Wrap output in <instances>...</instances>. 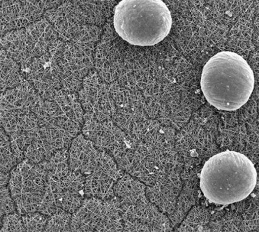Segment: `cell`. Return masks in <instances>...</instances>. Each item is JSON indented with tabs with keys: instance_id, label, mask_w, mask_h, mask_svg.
Here are the masks:
<instances>
[{
	"instance_id": "484cf974",
	"label": "cell",
	"mask_w": 259,
	"mask_h": 232,
	"mask_svg": "<svg viewBox=\"0 0 259 232\" xmlns=\"http://www.w3.org/2000/svg\"><path fill=\"white\" fill-rule=\"evenodd\" d=\"M46 192H47V193H51V192H52V187H51V186H49L48 188H47V189H46Z\"/></svg>"
},
{
	"instance_id": "4fadbf2b",
	"label": "cell",
	"mask_w": 259,
	"mask_h": 232,
	"mask_svg": "<svg viewBox=\"0 0 259 232\" xmlns=\"http://www.w3.org/2000/svg\"><path fill=\"white\" fill-rule=\"evenodd\" d=\"M57 183L58 185H59V186L61 187V188H64L66 187V184H65V182H62V181H61V180H60L59 182H57Z\"/></svg>"
},
{
	"instance_id": "5bb4252c",
	"label": "cell",
	"mask_w": 259,
	"mask_h": 232,
	"mask_svg": "<svg viewBox=\"0 0 259 232\" xmlns=\"http://www.w3.org/2000/svg\"><path fill=\"white\" fill-rule=\"evenodd\" d=\"M71 144L68 143H63V147L66 148V149H69V148L71 147Z\"/></svg>"
},
{
	"instance_id": "5b68a950",
	"label": "cell",
	"mask_w": 259,
	"mask_h": 232,
	"mask_svg": "<svg viewBox=\"0 0 259 232\" xmlns=\"http://www.w3.org/2000/svg\"><path fill=\"white\" fill-rule=\"evenodd\" d=\"M99 185H101L99 180H92V188L97 187Z\"/></svg>"
},
{
	"instance_id": "3957f363",
	"label": "cell",
	"mask_w": 259,
	"mask_h": 232,
	"mask_svg": "<svg viewBox=\"0 0 259 232\" xmlns=\"http://www.w3.org/2000/svg\"><path fill=\"white\" fill-rule=\"evenodd\" d=\"M115 31L131 45L150 46L170 33L172 18L162 0H121L115 9Z\"/></svg>"
},
{
	"instance_id": "ba28073f",
	"label": "cell",
	"mask_w": 259,
	"mask_h": 232,
	"mask_svg": "<svg viewBox=\"0 0 259 232\" xmlns=\"http://www.w3.org/2000/svg\"><path fill=\"white\" fill-rule=\"evenodd\" d=\"M24 142H25V143L31 144L32 142V139L31 138H29V137H28V136H25V139H24Z\"/></svg>"
},
{
	"instance_id": "603a6c76",
	"label": "cell",
	"mask_w": 259,
	"mask_h": 232,
	"mask_svg": "<svg viewBox=\"0 0 259 232\" xmlns=\"http://www.w3.org/2000/svg\"><path fill=\"white\" fill-rule=\"evenodd\" d=\"M84 152H82V153H81V154L79 156V158H78V159L81 160V161H83V160H84Z\"/></svg>"
},
{
	"instance_id": "9a60e30c",
	"label": "cell",
	"mask_w": 259,
	"mask_h": 232,
	"mask_svg": "<svg viewBox=\"0 0 259 232\" xmlns=\"http://www.w3.org/2000/svg\"><path fill=\"white\" fill-rule=\"evenodd\" d=\"M52 178L53 181H55L57 182L60 180V178L58 177V176L56 175H53Z\"/></svg>"
},
{
	"instance_id": "2e32d148",
	"label": "cell",
	"mask_w": 259,
	"mask_h": 232,
	"mask_svg": "<svg viewBox=\"0 0 259 232\" xmlns=\"http://www.w3.org/2000/svg\"><path fill=\"white\" fill-rule=\"evenodd\" d=\"M100 179V176L95 175L94 173L92 174V180H99Z\"/></svg>"
},
{
	"instance_id": "7c38bea8",
	"label": "cell",
	"mask_w": 259,
	"mask_h": 232,
	"mask_svg": "<svg viewBox=\"0 0 259 232\" xmlns=\"http://www.w3.org/2000/svg\"><path fill=\"white\" fill-rule=\"evenodd\" d=\"M68 178L73 182V181L75 180V178H77V176H75V173L72 172V173H71V175L69 176Z\"/></svg>"
},
{
	"instance_id": "cb8c5ba5",
	"label": "cell",
	"mask_w": 259,
	"mask_h": 232,
	"mask_svg": "<svg viewBox=\"0 0 259 232\" xmlns=\"http://www.w3.org/2000/svg\"><path fill=\"white\" fill-rule=\"evenodd\" d=\"M117 230V226L114 225V226H113L112 228H110V231L114 232L116 231Z\"/></svg>"
},
{
	"instance_id": "8fae6325",
	"label": "cell",
	"mask_w": 259,
	"mask_h": 232,
	"mask_svg": "<svg viewBox=\"0 0 259 232\" xmlns=\"http://www.w3.org/2000/svg\"><path fill=\"white\" fill-rule=\"evenodd\" d=\"M118 171H115L114 170H112V169H110L109 171L108 172V175H110V177L113 178L114 176L115 173Z\"/></svg>"
},
{
	"instance_id": "ffe728a7",
	"label": "cell",
	"mask_w": 259,
	"mask_h": 232,
	"mask_svg": "<svg viewBox=\"0 0 259 232\" xmlns=\"http://www.w3.org/2000/svg\"><path fill=\"white\" fill-rule=\"evenodd\" d=\"M106 215H107L110 219V218L112 217L113 213L112 210L108 211L107 213H106Z\"/></svg>"
},
{
	"instance_id": "8992f818",
	"label": "cell",
	"mask_w": 259,
	"mask_h": 232,
	"mask_svg": "<svg viewBox=\"0 0 259 232\" xmlns=\"http://www.w3.org/2000/svg\"><path fill=\"white\" fill-rule=\"evenodd\" d=\"M6 215H8V213L6 212V211L5 210L4 208H1V210H0V216H1V219Z\"/></svg>"
},
{
	"instance_id": "6da1fadb",
	"label": "cell",
	"mask_w": 259,
	"mask_h": 232,
	"mask_svg": "<svg viewBox=\"0 0 259 232\" xmlns=\"http://www.w3.org/2000/svg\"><path fill=\"white\" fill-rule=\"evenodd\" d=\"M255 76L240 55L222 52L203 67L201 88L210 105L219 110L235 111L248 102L255 87Z\"/></svg>"
},
{
	"instance_id": "d6986e66",
	"label": "cell",
	"mask_w": 259,
	"mask_h": 232,
	"mask_svg": "<svg viewBox=\"0 0 259 232\" xmlns=\"http://www.w3.org/2000/svg\"><path fill=\"white\" fill-rule=\"evenodd\" d=\"M92 218L87 217V219L84 220V222L85 224H89L90 222L92 220Z\"/></svg>"
},
{
	"instance_id": "9c48e42d",
	"label": "cell",
	"mask_w": 259,
	"mask_h": 232,
	"mask_svg": "<svg viewBox=\"0 0 259 232\" xmlns=\"http://www.w3.org/2000/svg\"><path fill=\"white\" fill-rule=\"evenodd\" d=\"M69 134H70L71 136L73 137V138H77L78 136V131H69Z\"/></svg>"
},
{
	"instance_id": "ac0fdd59",
	"label": "cell",
	"mask_w": 259,
	"mask_h": 232,
	"mask_svg": "<svg viewBox=\"0 0 259 232\" xmlns=\"http://www.w3.org/2000/svg\"><path fill=\"white\" fill-rule=\"evenodd\" d=\"M67 167H68V165L66 163H65V162L62 163V171L65 170Z\"/></svg>"
},
{
	"instance_id": "4316f807",
	"label": "cell",
	"mask_w": 259,
	"mask_h": 232,
	"mask_svg": "<svg viewBox=\"0 0 259 232\" xmlns=\"http://www.w3.org/2000/svg\"><path fill=\"white\" fill-rule=\"evenodd\" d=\"M97 187L92 188V193L94 194H97Z\"/></svg>"
},
{
	"instance_id": "f1b7e54d",
	"label": "cell",
	"mask_w": 259,
	"mask_h": 232,
	"mask_svg": "<svg viewBox=\"0 0 259 232\" xmlns=\"http://www.w3.org/2000/svg\"><path fill=\"white\" fill-rule=\"evenodd\" d=\"M57 139V136H53L52 137V141H56Z\"/></svg>"
},
{
	"instance_id": "277c9868",
	"label": "cell",
	"mask_w": 259,
	"mask_h": 232,
	"mask_svg": "<svg viewBox=\"0 0 259 232\" xmlns=\"http://www.w3.org/2000/svg\"><path fill=\"white\" fill-rule=\"evenodd\" d=\"M48 206H46L45 204L41 203L39 206L38 212L42 213L45 210H47Z\"/></svg>"
},
{
	"instance_id": "83f0119b",
	"label": "cell",
	"mask_w": 259,
	"mask_h": 232,
	"mask_svg": "<svg viewBox=\"0 0 259 232\" xmlns=\"http://www.w3.org/2000/svg\"><path fill=\"white\" fill-rule=\"evenodd\" d=\"M101 134H102V131L101 130L98 131H97V133L96 135V136H98V137L101 136Z\"/></svg>"
},
{
	"instance_id": "d4e9b609",
	"label": "cell",
	"mask_w": 259,
	"mask_h": 232,
	"mask_svg": "<svg viewBox=\"0 0 259 232\" xmlns=\"http://www.w3.org/2000/svg\"><path fill=\"white\" fill-rule=\"evenodd\" d=\"M70 157H72V158L78 159L79 158V157L78 156L77 154H74L70 155Z\"/></svg>"
},
{
	"instance_id": "7a4b0ae2",
	"label": "cell",
	"mask_w": 259,
	"mask_h": 232,
	"mask_svg": "<svg viewBox=\"0 0 259 232\" xmlns=\"http://www.w3.org/2000/svg\"><path fill=\"white\" fill-rule=\"evenodd\" d=\"M257 182L255 164L235 151H224L210 157L200 174L203 194L212 203L221 205L244 201L255 189Z\"/></svg>"
},
{
	"instance_id": "44dd1931",
	"label": "cell",
	"mask_w": 259,
	"mask_h": 232,
	"mask_svg": "<svg viewBox=\"0 0 259 232\" xmlns=\"http://www.w3.org/2000/svg\"><path fill=\"white\" fill-rule=\"evenodd\" d=\"M68 176H62V177L61 178H60V180H61V181H62V182H66V181L67 180H68Z\"/></svg>"
},
{
	"instance_id": "30bf717a",
	"label": "cell",
	"mask_w": 259,
	"mask_h": 232,
	"mask_svg": "<svg viewBox=\"0 0 259 232\" xmlns=\"http://www.w3.org/2000/svg\"><path fill=\"white\" fill-rule=\"evenodd\" d=\"M74 173L75 174V176L78 177V176H80L81 175H82V172H81L80 169H76L75 171H74Z\"/></svg>"
},
{
	"instance_id": "52a82bcc",
	"label": "cell",
	"mask_w": 259,
	"mask_h": 232,
	"mask_svg": "<svg viewBox=\"0 0 259 232\" xmlns=\"http://www.w3.org/2000/svg\"><path fill=\"white\" fill-rule=\"evenodd\" d=\"M41 219V213H37V215L34 217V219L36 220L37 222H38L40 221V220Z\"/></svg>"
},
{
	"instance_id": "e0dca14e",
	"label": "cell",
	"mask_w": 259,
	"mask_h": 232,
	"mask_svg": "<svg viewBox=\"0 0 259 232\" xmlns=\"http://www.w3.org/2000/svg\"><path fill=\"white\" fill-rule=\"evenodd\" d=\"M119 152H121V151L119 150V148H118L117 150H115L114 152H113V157H116L118 154H119Z\"/></svg>"
},
{
	"instance_id": "7402d4cb",
	"label": "cell",
	"mask_w": 259,
	"mask_h": 232,
	"mask_svg": "<svg viewBox=\"0 0 259 232\" xmlns=\"http://www.w3.org/2000/svg\"><path fill=\"white\" fill-rule=\"evenodd\" d=\"M111 142L114 143L115 141H116V139L115 138L114 135H113L112 137L110 138Z\"/></svg>"
}]
</instances>
